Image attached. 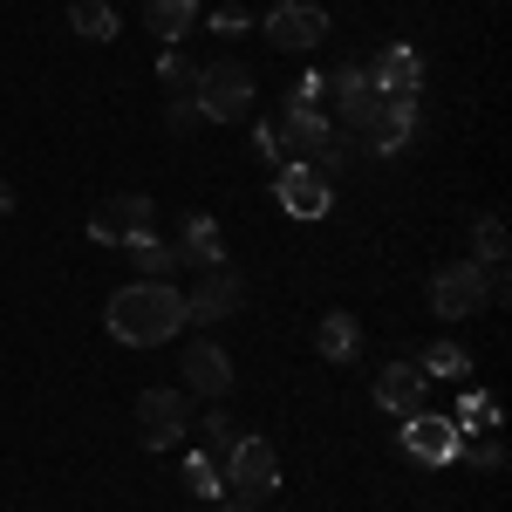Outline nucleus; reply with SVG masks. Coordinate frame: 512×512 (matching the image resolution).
Returning <instances> with one entry per match:
<instances>
[{"mask_svg": "<svg viewBox=\"0 0 512 512\" xmlns=\"http://www.w3.org/2000/svg\"><path fill=\"white\" fill-rule=\"evenodd\" d=\"M274 192H280V212H287V219H328V212H335V185H328L308 158H301V164H280Z\"/></svg>", "mask_w": 512, "mask_h": 512, "instance_id": "nucleus-6", "label": "nucleus"}, {"mask_svg": "<svg viewBox=\"0 0 512 512\" xmlns=\"http://www.w3.org/2000/svg\"><path fill=\"white\" fill-rule=\"evenodd\" d=\"M192 14H198V0H144V21H151L158 41H185Z\"/></svg>", "mask_w": 512, "mask_h": 512, "instance_id": "nucleus-19", "label": "nucleus"}, {"mask_svg": "<svg viewBox=\"0 0 512 512\" xmlns=\"http://www.w3.org/2000/svg\"><path fill=\"white\" fill-rule=\"evenodd\" d=\"M219 478L233 485L239 499H267V492H280V458L267 437H239L233 451H226V465H219Z\"/></svg>", "mask_w": 512, "mask_h": 512, "instance_id": "nucleus-5", "label": "nucleus"}, {"mask_svg": "<svg viewBox=\"0 0 512 512\" xmlns=\"http://www.w3.org/2000/svg\"><path fill=\"white\" fill-rule=\"evenodd\" d=\"M451 424H458V431H492V424H499V403H492V396H465Z\"/></svg>", "mask_w": 512, "mask_h": 512, "instance_id": "nucleus-23", "label": "nucleus"}, {"mask_svg": "<svg viewBox=\"0 0 512 512\" xmlns=\"http://www.w3.org/2000/svg\"><path fill=\"white\" fill-rule=\"evenodd\" d=\"M472 369V355L458 349V342H431V349L417 355V376H437V383H458Z\"/></svg>", "mask_w": 512, "mask_h": 512, "instance_id": "nucleus-20", "label": "nucleus"}, {"mask_svg": "<svg viewBox=\"0 0 512 512\" xmlns=\"http://www.w3.org/2000/svg\"><path fill=\"white\" fill-rule=\"evenodd\" d=\"M315 349H321V362H355V355H362V321L342 315V308H328L321 328H315Z\"/></svg>", "mask_w": 512, "mask_h": 512, "instance_id": "nucleus-16", "label": "nucleus"}, {"mask_svg": "<svg viewBox=\"0 0 512 512\" xmlns=\"http://www.w3.org/2000/svg\"><path fill=\"white\" fill-rule=\"evenodd\" d=\"M472 246H478V267H506V219L485 212V219L472 226Z\"/></svg>", "mask_w": 512, "mask_h": 512, "instance_id": "nucleus-21", "label": "nucleus"}, {"mask_svg": "<svg viewBox=\"0 0 512 512\" xmlns=\"http://www.w3.org/2000/svg\"><path fill=\"white\" fill-rule=\"evenodd\" d=\"M253 96H260V82H253L246 62H205L192 82L198 117H212V123H246L253 117Z\"/></svg>", "mask_w": 512, "mask_h": 512, "instance_id": "nucleus-2", "label": "nucleus"}, {"mask_svg": "<svg viewBox=\"0 0 512 512\" xmlns=\"http://www.w3.org/2000/svg\"><path fill=\"white\" fill-rule=\"evenodd\" d=\"M185 328V294L178 287H164V280H137V287H123L110 294V335L130 342V349H158Z\"/></svg>", "mask_w": 512, "mask_h": 512, "instance_id": "nucleus-1", "label": "nucleus"}, {"mask_svg": "<svg viewBox=\"0 0 512 512\" xmlns=\"http://www.w3.org/2000/svg\"><path fill=\"white\" fill-rule=\"evenodd\" d=\"M485 301H492V274H485L478 260H451V267L431 274V315L465 321V315H478Z\"/></svg>", "mask_w": 512, "mask_h": 512, "instance_id": "nucleus-3", "label": "nucleus"}, {"mask_svg": "<svg viewBox=\"0 0 512 512\" xmlns=\"http://www.w3.org/2000/svg\"><path fill=\"white\" fill-rule=\"evenodd\" d=\"M410 137H417V96H403V103L383 96V110H376V123H369V137H362V144H369L376 158H396Z\"/></svg>", "mask_w": 512, "mask_h": 512, "instance_id": "nucleus-12", "label": "nucleus"}, {"mask_svg": "<svg viewBox=\"0 0 512 512\" xmlns=\"http://www.w3.org/2000/svg\"><path fill=\"white\" fill-rule=\"evenodd\" d=\"M7 212H14V185H0V219H7Z\"/></svg>", "mask_w": 512, "mask_h": 512, "instance_id": "nucleus-29", "label": "nucleus"}, {"mask_svg": "<svg viewBox=\"0 0 512 512\" xmlns=\"http://www.w3.org/2000/svg\"><path fill=\"white\" fill-rule=\"evenodd\" d=\"M403 451L424 458V465H451L458 458V424L451 417H431V410H410L403 417Z\"/></svg>", "mask_w": 512, "mask_h": 512, "instance_id": "nucleus-9", "label": "nucleus"}, {"mask_svg": "<svg viewBox=\"0 0 512 512\" xmlns=\"http://www.w3.org/2000/svg\"><path fill=\"white\" fill-rule=\"evenodd\" d=\"M369 82H376V96L403 103V96H417V89H424V55L396 41V48H383V55L369 62Z\"/></svg>", "mask_w": 512, "mask_h": 512, "instance_id": "nucleus-10", "label": "nucleus"}, {"mask_svg": "<svg viewBox=\"0 0 512 512\" xmlns=\"http://www.w3.org/2000/svg\"><path fill=\"white\" fill-rule=\"evenodd\" d=\"M226 512H246V506H239V499H233V506H226Z\"/></svg>", "mask_w": 512, "mask_h": 512, "instance_id": "nucleus-30", "label": "nucleus"}, {"mask_svg": "<svg viewBox=\"0 0 512 512\" xmlns=\"http://www.w3.org/2000/svg\"><path fill=\"white\" fill-rule=\"evenodd\" d=\"M158 76H164V89H192V82H198V69L185 62V55H178V48H171V55L158 62Z\"/></svg>", "mask_w": 512, "mask_h": 512, "instance_id": "nucleus-26", "label": "nucleus"}, {"mask_svg": "<svg viewBox=\"0 0 512 512\" xmlns=\"http://www.w3.org/2000/svg\"><path fill=\"white\" fill-rule=\"evenodd\" d=\"M328 130H335V123L321 117V110L287 103V117H280V130H274V151H308V158H315L321 144H328Z\"/></svg>", "mask_w": 512, "mask_h": 512, "instance_id": "nucleus-14", "label": "nucleus"}, {"mask_svg": "<svg viewBox=\"0 0 512 512\" xmlns=\"http://www.w3.org/2000/svg\"><path fill=\"white\" fill-rule=\"evenodd\" d=\"M239 308V274L233 267H198V287L185 301V321H226Z\"/></svg>", "mask_w": 512, "mask_h": 512, "instance_id": "nucleus-11", "label": "nucleus"}, {"mask_svg": "<svg viewBox=\"0 0 512 512\" xmlns=\"http://www.w3.org/2000/svg\"><path fill=\"white\" fill-rule=\"evenodd\" d=\"M267 41H274L280 55H315L321 41H328V14L308 7V0H280L274 14H267Z\"/></svg>", "mask_w": 512, "mask_h": 512, "instance_id": "nucleus-7", "label": "nucleus"}, {"mask_svg": "<svg viewBox=\"0 0 512 512\" xmlns=\"http://www.w3.org/2000/svg\"><path fill=\"white\" fill-rule=\"evenodd\" d=\"M171 253H178V267H226V233H219V219L192 212V219H185V246H171Z\"/></svg>", "mask_w": 512, "mask_h": 512, "instance_id": "nucleus-13", "label": "nucleus"}, {"mask_svg": "<svg viewBox=\"0 0 512 512\" xmlns=\"http://www.w3.org/2000/svg\"><path fill=\"white\" fill-rule=\"evenodd\" d=\"M205 437H212V451L226 458V451H233V444H239L246 431H239V417H233V410H212V417H205Z\"/></svg>", "mask_w": 512, "mask_h": 512, "instance_id": "nucleus-24", "label": "nucleus"}, {"mask_svg": "<svg viewBox=\"0 0 512 512\" xmlns=\"http://www.w3.org/2000/svg\"><path fill=\"white\" fill-rule=\"evenodd\" d=\"M137 260H144V274H151V280H164L171 267H178V253H171V246H158V239H137Z\"/></svg>", "mask_w": 512, "mask_h": 512, "instance_id": "nucleus-25", "label": "nucleus"}, {"mask_svg": "<svg viewBox=\"0 0 512 512\" xmlns=\"http://www.w3.org/2000/svg\"><path fill=\"white\" fill-rule=\"evenodd\" d=\"M185 424H192L185 390H144L137 396V437H144V451H171L185 437Z\"/></svg>", "mask_w": 512, "mask_h": 512, "instance_id": "nucleus-8", "label": "nucleus"}, {"mask_svg": "<svg viewBox=\"0 0 512 512\" xmlns=\"http://www.w3.org/2000/svg\"><path fill=\"white\" fill-rule=\"evenodd\" d=\"M472 458H478V472H499V465H506V451H499V437H485V444H478Z\"/></svg>", "mask_w": 512, "mask_h": 512, "instance_id": "nucleus-27", "label": "nucleus"}, {"mask_svg": "<svg viewBox=\"0 0 512 512\" xmlns=\"http://www.w3.org/2000/svg\"><path fill=\"white\" fill-rule=\"evenodd\" d=\"M376 403L390 410V417H410V410H424V376L410 369V362H396L376 376Z\"/></svg>", "mask_w": 512, "mask_h": 512, "instance_id": "nucleus-17", "label": "nucleus"}, {"mask_svg": "<svg viewBox=\"0 0 512 512\" xmlns=\"http://www.w3.org/2000/svg\"><path fill=\"white\" fill-rule=\"evenodd\" d=\"M171 123H178V130H192V123H198V103H192V96H178V103H171Z\"/></svg>", "mask_w": 512, "mask_h": 512, "instance_id": "nucleus-28", "label": "nucleus"}, {"mask_svg": "<svg viewBox=\"0 0 512 512\" xmlns=\"http://www.w3.org/2000/svg\"><path fill=\"white\" fill-rule=\"evenodd\" d=\"M185 485H192L198 499H219V492H226V478H219V458L192 451V458H185Z\"/></svg>", "mask_w": 512, "mask_h": 512, "instance_id": "nucleus-22", "label": "nucleus"}, {"mask_svg": "<svg viewBox=\"0 0 512 512\" xmlns=\"http://www.w3.org/2000/svg\"><path fill=\"white\" fill-rule=\"evenodd\" d=\"M185 383H192L198 396H226L233 390V355L212 349V342H192V355H185Z\"/></svg>", "mask_w": 512, "mask_h": 512, "instance_id": "nucleus-15", "label": "nucleus"}, {"mask_svg": "<svg viewBox=\"0 0 512 512\" xmlns=\"http://www.w3.org/2000/svg\"><path fill=\"white\" fill-rule=\"evenodd\" d=\"M69 28H76L82 41H117V7L110 0H69Z\"/></svg>", "mask_w": 512, "mask_h": 512, "instance_id": "nucleus-18", "label": "nucleus"}, {"mask_svg": "<svg viewBox=\"0 0 512 512\" xmlns=\"http://www.w3.org/2000/svg\"><path fill=\"white\" fill-rule=\"evenodd\" d=\"M151 198L144 192H117V198H103L96 212H89V239L96 246H137V239H151Z\"/></svg>", "mask_w": 512, "mask_h": 512, "instance_id": "nucleus-4", "label": "nucleus"}]
</instances>
